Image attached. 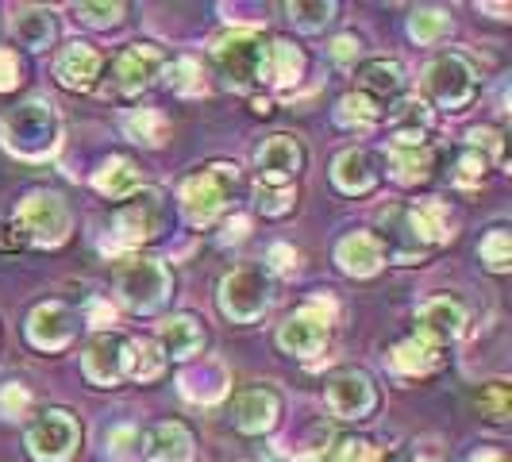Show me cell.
<instances>
[{
	"instance_id": "ba28073f",
	"label": "cell",
	"mask_w": 512,
	"mask_h": 462,
	"mask_svg": "<svg viewBox=\"0 0 512 462\" xmlns=\"http://www.w3.org/2000/svg\"><path fill=\"white\" fill-rule=\"evenodd\" d=\"M216 62L231 85H251L266 74V39L258 31H231L216 47Z\"/></svg>"
},
{
	"instance_id": "74e56055",
	"label": "cell",
	"mask_w": 512,
	"mask_h": 462,
	"mask_svg": "<svg viewBox=\"0 0 512 462\" xmlns=\"http://www.w3.org/2000/svg\"><path fill=\"white\" fill-rule=\"evenodd\" d=\"M120 16H124V4H81V8H77V20L93 27L120 24Z\"/></svg>"
},
{
	"instance_id": "9c48e42d",
	"label": "cell",
	"mask_w": 512,
	"mask_h": 462,
	"mask_svg": "<svg viewBox=\"0 0 512 462\" xmlns=\"http://www.w3.org/2000/svg\"><path fill=\"white\" fill-rule=\"evenodd\" d=\"M77 420L66 409H47L27 428V447L39 462H66L77 447Z\"/></svg>"
},
{
	"instance_id": "7402d4cb",
	"label": "cell",
	"mask_w": 512,
	"mask_h": 462,
	"mask_svg": "<svg viewBox=\"0 0 512 462\" xmlns=\"http://www.w3.org/2000/svg\"><path fill=\"white\" fill-rule=\"evenodd\" d=\"M378 181V166H374V154L351 147L335 158V185L343 193H366L370 185Z\"/></svg>"
},
{
	"instance_id": "5bb4252c",
	"label": "cell",
	"mask_w": 512,
	"mask_h": 462,
	"mask_svg": "<svg viewBox=\"0 0 512 462\" xmlns=\"http://www.w3.org/2000/svg\"><path fill=\"white\" fill-rule=\"evenodd\" d=\"M328 409L339 420H362L366 412L374 409V385L359 370H347L328 382Z\"/></svg>"
},
{
	"instance_id": "cb8c5ba5",
	"label": "cell",
	"mask_w": 512,
	"mask_h": 462,
	"mask_svg": "<svg viewBox=\"0 0 512 462\" xmlns=\"http://www.w3.org/2000/svg\"><path fill=\"white\" fill-rule=\"evenodd\" d=\"M158 339H162L166 355H174V359H189V355H197L205 347V332H201V324L193 316H170L158 328Z\"/></svg>"
},
{
	"instance_id": "484cf974",
	"label": "cell",
	"mask_w": 512,
	"mask_h": 462,
	"mask_svg": "<svg viewBox=\"0 0 512 462\" xmlns=\"http://www.w3.org/2000/svg\"><path fill=\"white\" fill-rule=\"evenodd\" d=\"M139 170H135V162L131 158H108L101 170H97V178L93 185L101 189L104 197H112V201H120V197H128L139 189Z\"/></svg>"
},
{
	"instance_id": "277c9868",
	"label": "cell",
	"mask_w": 512,
	"mask_h": 462,
	"mask_svg": "<svg viewBox=\"0 0 512 462\" xmlns=\"http://www.w3.org/2000/svg\"><path fill=\"white\" fill-rule=\"evenodd\" d=\"M332 316H335V308H332V301H324V297H316V301H308L305 308H297L282 324V332H278L282 351L301 355V359L320 355L324 343H328V332H332Z\"/></svg>"
},
{
	"instance_id": "603a6c76",
	"label": "cell",
	"mask_w": 512,
	"mask_h": 462,
	"mask_svg": "<svg viewBox=\"0 0 512 462\" xmlns=\"http://www.w3.org/2000/svg\"><path fill=\"white\" fill-rule=\"evenodd\" d=\"M147 455L154 462H193V436L185 424H158L151 436H147Z\"/></svg>"
},
{
	"instance_id": "7c38bea8",
	"label": "cell",
	"mask_w": 512,
	"mask_h": 462,
	"mask_svg": "<svg viewBox=\"0 0 512 462\" xmlns=\"http://www.w3.org/2000/svg\"><path fill=\"white\" fill-rule=\"evenodd\" d=\"M385 162H389V174H393L397 181L416 185V181H424L428 174H432L436 154H432V147L424 143V131H401V135L389 143Z\"/></svg>"
},
{
	"instance_id": "4fadbf2b",
	"label": "cell",
	"mask_w": 512,
	"mask_h": 462,
	"mask_svg": "<svg viewBox=\"0 0 512 462\" xmlns=\"http://www.w3.org/2000/svg\"><path fill=\"white\" fill-rule=\"evenodd\" d=\"M301 162H305V154H301V143L297 139H289V135H274V139H266L262 147H258V174H262V185L270 189V185H289L293 174L301 170Z\"/></svg>"
},
{
	"instance_id": "ee69618b",
	"label": "cell",
	"mask_w": 512,
	"mask_h": 462,
	"mask_svg": "<svg viewBox=\"0 0 512 462\" xmlns=\"http://www.w3.org/2000/svg\"><path fill=\"white\" fill-rule=\"evenodd\" d=\"M470 143H474V147H489L493 154H501V139H497V131H489V128L470 131Z\"/></svg>"
},
{
	"instance_id": "1f68e13d",
	"label": "cell",
	"mask_w": 512,
	"mask_h": 462,
	"mask_svg": "<svg viewBox=\"0 0 512 462\" xmlns=\"http://www.w3.org/2000/svg\"><path fill=\"white\" fill-rule=\"evenodd\" d=\"M285 12H289V20L297 27L320 31L335 16V4H328V0H320V4H285Z\"/></svg>"
},
{
	"instance_id": "f1b7e54d",
	"label": "cell",
	"mask_w": 512,
	"mask_h": 462,
	"mask_svg": "<svg viewBox=\"0 0 512 462\" xmlns=\"http://www.w3.org/2000/svg\"><path fill=\"white\" fill-rule=\"evenodd\" d=\"M128 131H131V139H139V143L162 147V143H166V135H170V124H166V116H162V112L143 108V112L128 116Z\"/></svg>"
},
{
	"instance_id": "d6a6232c",
	"label": "cell",
	"mask_w": 512,
	"mask_h": 462,
	"mask_svg": "<svg viewBox=\"0 0 512 462\" xmlns=\"http://www.w3.org/2000/svg\"><path fill=\"white\" fill-rule=\"evenodd\" d=\"M166 85L174 89V93H201V62L197 58H178L174 66H170V77H166Z\"/></svg>"
},
{
	"instance_id": "f6af8a7d",
	"label": "cell",
	"mask_w": 512,
	"mask_h": 462,
	"mask_svg": "<svg viewBox=\"0 0 512 462\" xmlns=\"http://www.w3.org/2000/svg\"><path fill=\"white\" fill-rule=\"evenodd\" d=\"M355 51H359V43H355L351 35H339V39H335V58H339V62H351Z\"/></svg>"
},
{
	"instance_id": "83f0119b",
	"label": "cell",
	"mask_w": 512,
	"mask_h": 462,
	"mask_svg": "<svg viewBox=\"0 0 512 462\" xmlns=\"http://www.w3.org/2000/svg\"><path fill=\"white\" fill-rule=\"evenodd\" d=\"M301 66H305V58L289 39H274L266 47V74L274 77L278 85H293L301 77ZM266 74H262V81H266Z\"/></svg>"
},
{
	"instance_id": "d4e9b609",
	"label": "cell",
	"mask_w": 512,
	"mask_h": 462,
	"mask_svg": "<svg viewBox=\"0 0 512 462\" xmlns=\"http://www.w3.org/2000/svg\"><path fill=\"white\" fill-rule=\"evenodd\" d=\"M389 362H393V370H401V374H428V370H436L439 347L428 343V339H420V335H412V339L397 343V347L389 351Z\"/></svg>"
},
{
	"instance_id": "4316f807",
	"label": "cell",
	"mask_w": 512,
	"mask_h": 462,
	"mask_svg": "<svg viewBox=\"0 0 512 462\" xmlns=\"http://www.w3.org/2000/svg\"><path fill=\"white\" fill-rule=\"evenodd\" d=\"M12 31H16V39H20L24 47L43 51V47H51V39H54V16L47 8H24V12L16 16Z\"/></svg>"
},
{
	"instance_id": "7bdbcfd3",
	"label": "cell",
	"mask_w": 512,
	"mask_h": 462,
	"mask_svg": "<svg viewBox=\"0 0 512 462\" xmlns=\"http://www.w3.org/2000/svg\"><path fill=\"white\" fill-rule=\"evenodd\" d=\"M139 439L135 428H116V432H108V447L116 451V455H131V443Z\"/></svg>"
},
{
	"instance_id": "9a60e30c",
	"label": "cell",
	"mask_w": 512,
	"mask_h": 462,
	"mask_svg": "<svg viewBox=\"0 0 512 462\" xmlns=\"http://www.w3.org/2000/svg\"><path fill=\"white\" fill-rule=\"evenodd\" d=\"M77 324H74V312L66 305H58V301H47V305H39L31 312V320H27V335H31V343L35 347H43V351H62L70 339H74Z\"/></svg>"
},
{
	"instance_id": "52a82bcc",
	"label": "cell",
	"mask_w": 512,
	"mask_h": 462,
	"mask_svg": "<svg viewBox=\"0 0 512 462\" xmlns=\"http://www.w3.org/2000/svg\"><path fill=\"white\" fill-rule=\"evenodd\" d=\"M220 308L228 312L235 324L258 320L270 308V278H266V270L247 266V270L228 274L224 285H220Z\"/></svg>"
},
{
	"instance_id": "4dcf8cb0",
	"label": "cell",
	"mask_w": 512,
	"mask_h": 462,
	"mask_svg": "<svg viewBox=\"0 0 512 462\" xmlns=\"http://www.w3.org/2000/svg\"><path fill=\"white\" fill-rule=\"evenodd\" d=\"M482 262H486L489 270H497V274H505L512 266V235L505 228H493L482 239Z\"/></svg>"
},
{
	"instance_id": "ab89813d",
	"label": "cell",
	"mask_w": 512,
	"mask_h": 462,
	"mask_svg": "<svg viewBox=\"0 0 512 462\" xmlns=\"http://www.w3.org/2000/svg\"><path fill=\"white\" fill-rule=\"evenodd\" d=\"M289 205H293V193L289 189H266V185H258V208L262 212L282 216V212H289Z\"/></svg>"
},
{
	"instance_id": "bcb514c9",
	"label": "cell",
	"mask_w": 512,
	"mask_h": 462,
	"mask_svg": "<svg viewBox=\"0 0 512 462\" xmlns=\"http://www.w3.org/2000/svg\"><path fill=\"white\" fill-rule=\"evenodd\" d=\"M270 258H274V262H278V266H282V270H289V266H293V262H297V255H293V247H285V243H278V247H274V251H270Z\"/></svg>"
},
{
	"instance_id": "f35d334b",
	"label": "cell",
	"mask_w": 512,
	"mask_h": 462,
	"mask_svg": "<svg viewBox=\"0 0 512 462\" xmlns=\"http://www.w3.org/2000/svg\"><path fill=\"white\" fill-rule=\"evenodd\" d=\"M486 166H489V158H482L478 151H470V154H462L459 158V185H478V181L486 178Z\"/></svg>"
},
{
	"instance_id": "ac0fdd59",
	"label": "cell",
	"mask_w": 512,
	"mask_h": 462,
	"mask_svg": "<svg viewBox=\"0 0 512 462\" xmlns=\"http://www.w3.org/2000/svg\"><path fill=\"white\" fill-rule=\"evenodd\" d=\"M359 89H362V97L382 112L385 104L401 101V93H405V74H401L397 62L374 58V62H366V66L359 70Z\"/></svg>"
},
{
	"instance_id": "7a4b0ae2",
	"label": "cell",
	"mask_w": 512,
	"mask_h": 462,
	"mask_svg": "<svg viewBox=\"0 0 512 462\" xmlns=\"http://www.w3.org/2000/svg\"><path fill=\"white\" fill-rule=\"evenodd\" d=\"M235 185H239V170L224 166V162L205 166L193 178L181 181V208H185L189 224H212L224 212L228 197L235 193Z\"/></svg>"
},
{
	"instance_id": "836d02e7",
	"label": "cell",
	"mask_w": 512,
	"mask_h": 462,
	"mask_svg": "<svg viewBox=\"0 0 512 462\" xmlns=\"http://www.w3.org/2000/svg\"><path fill=\"white\" fill-rule=\"evenodd\" d=\"M478 409H482V416H489V420H505V416H509V385L505 382L482 385Z\"/></svg>"
},
{
	"instance_id": "6da1fadb",
	"label": "cell",
	"mask_w": 512,
	"mask_h": 462,
	"mask_svg": "<svg viewBox=\"0 0 512 462\" xmlns=\"http://www.w3.org/2000/svg\"><path fill=\"white\" fill-rule=\"evenodd\" d=\"M0 139L20 158H47L58 147V116L51 104L27 101L0 120Z\"/></svg>"
},
{
	"instance_id": "60d3db41",
	"label": "cell",
	"mask_w": 512,
	"mask_h": 462,
	"mask_svg": "<svg viewBox=\"0 0 512 462\" xmlns=\"http://www.w3.org/2000/svg\"><path fill=\"white\" fill-rule=\"evenodd\" d=\"M27 405H31V393H27L24 385H4L0 389V412L4 416H20Z\"/></svg>"
},
{
	"instance_id": "8d00e7d4",
	"label": "cell",
	"mask_w": 512,
	"mask_h": 462,
	"mask_svg": "<svg viewBox=\"0 0 512 462\" xmlns=\"http://www.w3.org/2000/svg\"><path fill=\"white\" fill-rule=\"evenodd\" d=\"M378 116H382V112L366 101L362 93H351V97H343V104H339V120H343V124H355V120H359V124H374Z\"/></svg>"
},
{
	"instance_id": "d6986e66",
	"label": "cell",
	"mask_w": 512,
	"mask_h": 462,
	"mask_svg": "<svg viewBox=\"0 0 512 462\" xmlns=\"http://www.w3.org/2000/svg\"><path fill=\"white\" fill-rule=\"evenodd\" d=\"M462 328H466V308L459 301H451V297H436V301H428V305L420 308V339H428V343H451V339H459Z\"/></svg>"
},
{
	"instance_id": "3957f363",
	"label": "cell",
	"mask_w": 512,
	"mask_h": 462,
	"mask_svg": "<svg viewBox=\"0 0 512 462\" xmlns=\"http://www.w3.org/2000/svg\"><path fill=\"white\" fill-rule=\"evenodd\" d=\"M16 228H20L24 243L58 247L70 231V208L58 193H31L24 205L16 208Z\"/></svg>"
},
{
	"instance_id": "8992f818",
	"label": "cell",
	"mask_w": 512,
	"mask_h": 462,
	"mask_svg": "<svg viewBox=\"0 0 512 462\" xmlns=\"http://www.w3.org/2000/svg\"><path fill=\"white\" fill-rule=\"evenodd\" d=\"M116 289L124 297V305L135 312H154V308L166 301V289H170V274L158 258H131L128 266H120L116 274Z\"/></svg>"
},
{
	"instance_id": "d590c367",
	"label": "cell",
	"mask_w": 512,
	"mask_h": 462,
	"mask_svg": "<svg viewBox=\"0 0 512 462\" xmlns=\"http://www.w3.org/2000/svg\"><path fill=\"white\" fill-rule=\"evenodd\" d=\"M328 462H378V451L362 439H339L328 451Z\"/></svg>"
},
{
	"instance_id": "e0dca14e",
	"label": "cell",
	"mask_w": 512,
	"mask_h": 462,
	"mask_svg": "<svg viewBox=\"0 0 512 462\" xmlns=\"http://www.w3.org/2000/svg\"><path fill=\"white\" fill-rule=\"evenodd\" d=\"M158 228H162V197L154 189H147L143 197H135L131 205L116 212V231L124 243H143V239L158 235Z\"/></svg>"
},
{
	"instance_id": "2e32d148",
	"label": "cell",
	"mask_w": 512,
	"mask_h": 462,
	"mask_svg": "<svg viewBox=\"0 0 512 462\" xmlns=\"http://www.w3.org/2000/svg\"><path fill=\"white\" fill-rule=\"evenodd\" d=\"M231 412H235V424H239L243 432L258 436V432H266V428H274V424H278L282 401H278V393H274V389H266V385H251V389L235 393Z\"/></svg>"
},
{
	"instance_id": "681fc988",
	"label": "cell",
	"mask_w": 512,
	"mask_h": 462,
	"mask_svg": "<svg viewBox=\"0 0 512 462\" xmlns=\"http://www.w3.org/2000/svg\"><path fill=\"white\" fill-rule=\"evenodd\" d=\"M412 462H428V459H412Z\"/></svg>"
},
{
	"instance_id": "8fae6325",
	"label": "cell",
	"mask_w": 512,
	"mask_h": 462,
	"mask_svg": "<svg viewBox=\"0 0 512 462\" xmlns=\"http://www.w3.org/2000/svg\"><path fill=\"white\" fill-rule=\"evenodd\" d=\"M162 62H166V54L158 51L154 43H135V47H128V51L112 62V85H116V93H124V97L143 93L154 77H158Z\"/></svg>"
},
{
	"instance_id": "44dd1931",
	"label": "cell",
	"mask_w": 512,
	"mask_h": 462,
	"mask_svg": "<svg viewBox=\"0 0 512 462\" xmlns=\"http://www.w3.org/2000/svg\"><path fill=\"white\" fill-rule=\"evenodd\" d=\"M54 74L70 89H93V81L101 74V54L89 43H66L54 58Z\"/></svg>"
},
{
	"instance_id": "5b68a950",
	"label": "cell",
	"mask_w": 512,
	"mask_h": 462,
	"mask_svg": "<svg viewBox=\"0 0 512 462\" xmlns=\"http://www.w3.org/2000/svg\"><path fill=\"white\" fill-rule=\"evenodd\" d=\"M424 89L432 93V101L439 108H451L459 112L470 104L474 89H478V77L470 70V62L462 54H439L436 62L424 70Z\"/></svg>"
},
{
	"instance_id": "b9f144b4",
	"label": "cell",
	"mask_w": 512,
	"mask_h": 462,
	"mask_svg": "<svg viewBox=\"0 0 512 462\" xmlns=\"http://www.w3.org/2000/svg\"><path fill=\"white\" fill-rule=\"evenodd\" d=\"M16 85H20V62L12 51H0V93H8Z\"/></svg>"
},
{
	"instance_id": "7dc6e473",
	"label": "cell",
	"mask_w": 512,
	"mask_h": 462,
	"mask_svg": "<svg viewBox=\"0 0 512 462\" xmlns=\"http://www.w3.org/2000/svg\"><path fill=\"white\" fill-rule=\"evenodd\" d=\"M243 235H247V220H243V216H235V220L228 224V239H243Z\"/></svg>"
},
{
	"instance_id": "f546056e",
	"label": "cell",
	"mask_w": 512,
	"mask_h": 462,
	"mask_svg": "<svg viewBox=\"0 0 512 462\" xmlns=\"http://www.w3.org/2000/svg\"><path fill=\"white\" fill-rule=\"evenodd\" d=\"M409 31L412 39H420V43H436L451 31V16L439 12V8H416L409 20Z\"/></svg>"
},
{
	"instance_id": "c3c4849f",
	"label": "cell",
	"mask_w": 512,
	"mask_h": 462,
	"mask_svg": "<svg viewBox=\"0 0 512 462\" xmlns=\"http://www.w3.org/2000/svg\"><path fill=\"white\" fill-rule=\"evenodd\" d=\"M474 462H509V459H505L501 451H482V455H478Z\"/></svg>"
},
{
	"instance_id": "30bf717a",
	"label": "cell",
	"mask_w": 512,
	"mask_h": 462,
	"mask_svg": "<svg viewBox=\"0 0 512 462\" xmlns=\"http://www.w3.org/2000/svg\"><path fill=\"white\" fill-rule=\"evenodd\" d=\"M131 351L135 343H128L124 335H97L85 351V374L93 385H116L131 374Z\"/></svg>"
},
{
	"instance_id": "ffe728a7",
	"label": "cell",
	"mask_w": 512,
	"mask_h": 462,
	"mask_svg": "<svg viewBox=\"0 0 512 462\" xmlns=\"http://www.w3.org/2000/svg\"><path fill=\"white\" fill-rule=\"evenodd\" d=\"M335 262L351 274V278H370V274H378L385 262V247L378 235H370V231H355V235H347L339 247H335Z\"/></svg>"
},
{
	"instance_id": "e575fe53",
	"label": "cell",
	"mask_w": 512,
	"mask_h": 462,
	"mask_svg": "<svg viewBox=\"0 0 512 462\" xmlns=\"http://www.w3.org/2000/svg\"><path fill=\"white\" fill-rule=\"evenodd\" d=\"M131 374L143 378V382H151V378L162 374V355H158L154 343H135V351H131Z\"/></svg>"
}]
</instances>
